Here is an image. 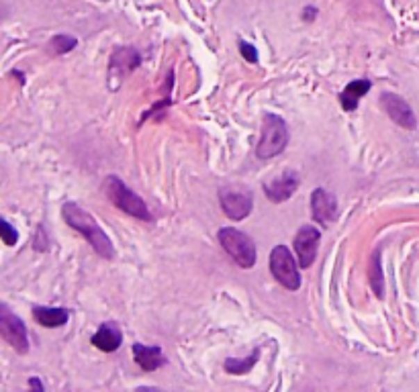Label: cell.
<instances>
[{
  "instance_id": "6da1fadb",
  "label": "cell",
  "mask_w": 419,
  "mask_h": 392,
  "mask_svg": "<svg viewBox=\"0 0 419 392\" xmlns=\"http://www.w3.org/2000/svg\"><path fill=\"white\" fill-rule=\"evenodd\" d=\"M62 214H64V221L70 225L74 231H78L80 235H84L88 239L92 250L97 251L101 257H105V259L115 257V246H113L110 237L106 235L103 227L95 221V216L88 211H84L76 203H66L62 207Z\"/></svg>"
},
{
  "instance_id": "7a4b0ae2",
  "label": "cell",
  "mask_w": 419,
  "mask_h": 392,
  "mask_svg": "<svg viewBox=\"0 0 419 392\" xmlns=\"http://www.w3.org/2000/svg\"><path fill=\"white\" fill-rule=\"evenodd\" d=\"M286 143H288V127H286L284 119H280L279 114L266 112L262 119V133H260V142L256 147V155L260 160L277 157L279 153L284 151Z\"/></svg>"
},
{
  "instance_id": "3957f363",
  "label": "cell",
  "mask_w": 419,
  "mask_h": 392,
  "mask_svg": "<svg viewBox=\"0 0 419 392\" xmlns=\"http://www.w3.org/2000/svg\"><path fill=\"white\" fill-rule=\"evenodd\" d=\"M103 190H105L106 198L117 209H121L123 213L131 214V216H135L140 221H151V213H149L147 205L141 201V196H138L131 188H127L119 176H108L105 180Z\"/></svg>"
},
{
  "instance_id": "277c9868",
  "label": "cell",
  "mask_w": 419,
  "mask_h": 392,
  "mask_svg": "<svg viewBox=\"0 0 419 392\" xmlns=\"http://www.w3.org/2000/svg\"><path fill=\"white\" fill-rule=\"evenodd\" d=\"M219 244L240 268L247 270L256 264V246L249 235L233 227H223L219 229Z\"/></svg>"
},
{
  "instance_id": "5b68a950",
  "label": "cell",
  "mask_w": 419,
  "mask_h": 392,
  "mask_svg": "<svg viewBox=\"0 0 419 392\" xmlns=\"http://www.w3.org/2000/svg\"><path fill=\"white\" fill-rule=\"evenodd\" d=\"M270 272L286 290L301 288V274H299L295 255L288 251L286 246H277L270 251Z\"/></svg>"
},
{
  "instance_id": "8992f818",
  "label": "cell",
  "mask_w": 419,
  "mask_h": 392,
  "mask_svg": "<svg viewBox=\"0 0 419 392\" xmlns=\"http://www.w3.org/2000/svg\"><path fill=\"white\" fill-rule=\"evenodd\" d=\"M0 335L15 352H19V354L29 352L27 327L6 305H0Z\"/></svg>"
},
{
  "instance_id": "52a82bcc",
  "label": "cell",
  "mask_w": 419,
  "mask_h": 392,
  "mask_svg": "<svg viewBox=\"0 0 419 392\" xmlns=\"http://www.w3.org/2000/svg\"><path fill=\"white\" fill-rule=\"evenodd\" d=\"M219 203L223 213L233 221H242L254 209V196L252 190H245L240 186H223L219 188Z\"/></svg>"
},
{
  "instance_id": "ba28073f",
  "label": "cell",
  "mask_w": 419,
  "mask_h": 392,
  "mask_svg": "<svg viewBox=\"0 0 419 392\" xmlns=\"http://www.w3.org/2000/svg\"><path fill=\"white\" fill-rule=\"evenodd\" d=\"M319 241H321V233L319 229H315L311 225H303L297 235H295V253H297V262L301 268H309L317 257L319 250Z\"/></svg>"
},
{
  "instance_id": "9c48e42d",
  "label": "cell",
  "mask_w": 419,
  "mask_h": 392,
  "mask_svg": "<svg viewBox=\"0 0 419 392\" xmlns=\"http://www.w3.org/2000/svg\"><path fill=\"white\" fill-rule=\"evenodd\" d=\"M141 64L140 53L131 47H121L110 56V66H108V82L110 88H119L121 80L133 71Z\"/></svg>"
},
{
  "instance_id": "30bf717a",
  "label": "cell",
  "mask_w": 419,
  "mask_h": 392,
  "mask_svg": "<svg viewBox=\"0 0 419 392\" xmlns=\"http://www.w3.org/2000/svg\"><path fill=\"white\" fill-rule=\"evenodd\" d=\"M381 107L388 114V119L393 123H397L399 127L409 129V131L418 127L416 114H413V110L407 105L405 99H401L397 94H391V92H384L383 96H381Z\"/></svg>"
},
{
  "instance_id": "8fae6325",
  "label": "cell",
  "mask_w": 419,
  "mask_h": 392,
  "mask_svg": "<svg viewBox=\"0 0 419 392\" xmlns=\"http://www.w3.org/2000/svg\"><path fill=\"white\" fill-rule=\"evenodd\" d=\"M297 188H299V176L293 170H284L279 178L264 184V192H266L268 201H272V203L288 201L297 192Z\"/></svg>"
},
{
  "instance_id": "7c38bea8",
  "label": "cell",
  "mask_w": 419,
  "mask_h": 392,
  "mask_svg": "<svg viewBox=\"0 0 419 392\" xmlns=\"http://www.w3.org/2000/svg\"><path fill=\"white\" fill-rule=\"evenodd\" d=\"M311 213L313 219L321 225H327L338 219V201L323 188H317L311 194Z\"/></svg>"
},
{
  "instance_id": "4fadbf2b",
  "label": "cell",
  "mask_w": 419,
  "mask_h": 392,
  "mask_svg": "<svg viewBox=\"0 0 419 392\" xmlns=\"http://www.w3.org/2000/svg\"><path fill=\"white\" fill-rule=\"evenodd\" d=\"M123 343V333L115 323H103L97 333L92 335V346L99 348L105 354H113L121 348Z\"/></svg>"
},
{
  "instance_id": "5bb4252c",
  "label": "cell",
  "mask_w": 419,
  "mask_h": 392,
  "mask_svg": "<svg viewBox=\"0 0 419 392\" xmlns=\"http://www.w3.org/2000/svg\"><path fill=\"white\" fill-rule=\"evenodd\" d=\"M133 357H135V364L140 366L143 372H156L166 364L164 352L160 348H149V346H143V343L133 346Z\"/></svg>"
},
{
  "instance_id": "9a60e30c",
  "label": "cell",
  "mask_w": 419,
  "mask_h": 392,
  "mask_svg": "<svg viewBox=\"0 0 419 392\" xmlns=\"http://www.w3.org/2000/svg\"><path fill=\"white\" fill-rule=\"evenodd\" d=\"M370 88H372V84H370V80H366V78H362V80H352L348 86L344 88V92L340 94V103H342L344 110L354 112V110L358 108L360 99H362Z\"/></svg>"
},
{
  "instance_id": "2e32d148",
  "label": "cell",
  "mask_w": 419,
  "mask_h": 392,
  "mask_svg": "<svg viewBox=\"0 0 419 392\" xmlns=\"http://www.w3.org/2000/svg\"><path fill=\"white\" fill-rule=\"evenodd\" d=\"M33 317L41 327L56 329L66 325L70 319V313L66 309H49V307H33Z\"/></svg>"
},
{
  "instance_id": "e0dca14e",
  "label": "cell",
  "mask_w": 419,
  "mask_h": 392,
  "mask_svg": "<svg viewBox=\"0 0 419 392\" xmlns=\"http://www.w3.org/2000/svg\"><path fill=\"white\" fill-rule=\"evenodd\" d=\"M258 357H260V348H256V350L252 352V356H247V357H229V359L225 361V366H223V368H225L229 374L240 376V374L249 372V370L256 366Z\"/></svg>"
},
{
  "instance_id": "ac0fdd59",
  "label": "cell",
  "mask_w": 419,
  "mask_h": 392,
  "mask_svg": "<svg viewBox=\"0 0 419 392\" xmlns=\"http://www.w3.org/2000/svg\"><path fill=\"white\" fill-rule=\"evenodd\" d=\"M370 284L372 290L379 298L384 296V282H383V270H381V253H375L372 264H370Z\"/></svg>"
},
{
  "instance_id": "d6986e66",
  "label": "cell",
  "mask_w": 419,
  "mask_h": 392,
  "mask_svg": "<svg viewBox=\"0 0 419 392\" xmlns=\"http://www.w3.org/2000/svg\"><path fill=\"white\" fill-rule=\"evenodd\" d=\"M76 45H78V39L72 35H64V33L54 35L51 37V41H49V47L54 49L56 56H64V53H68V51H72Z\"/></svg>"
},
{
  "instance_id": "ffe728a7",
  "label": "cell",
  "mask_w": 419,
  "mask_h": 392,
  "mask_svg": "<svg viewBox=\"0 0 419 392\" xmlns=\"http://www.w3.org/2000/svg\"><path fill=\"white\" fill-rule=\"evenodd\" d=\"M0 237H2V241H4V246H8V248H13V246L17 244V239H19L17 229H15L6 219L0 221Z\"/></svg>"
},
{
  "instance_id": "44dd1931",
  "label": "cell",
  "mask_w": 419,
  "mask_h": 392,
  "mask_svg": "<svg viewBox=\"0 0 419 392\" xmlns=\"http://www.w3.org/2000/svg\"><path fill=\"white\" fill-rule=\"evenodd\" d=\"M240 49H242V56L249 64H256L258 62V51L252 43H245V41H240Z\"/></svg>"
},
{
  "instance_id": "7402d4cb",
  "label": "cell",
  "mask_w": 419,
  "mask_h": 392,
  "mask_svg": "<svg viewBox=\"0 0 419 392\" xmlns=\"http://www.w3.org/2000/svg\"><path fill=\"white\" fill-rule=\"evenodd\" d=\"M29 386H31V389H37V391H43V384H41L37 378H31V380H29Z\"/></svg>"
}]
</instances>
